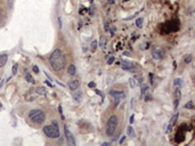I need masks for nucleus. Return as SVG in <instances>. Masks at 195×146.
I'll use <instances>...</instances> for the list:
<instances>
[{"label": "nucleus", "mask_w": 195, "mask_h": 146, "mask_svg": "<svg viewBox=\"0 0 195 146\" xmlns=\"http://www.w3.org/2000/svg\"><path fill=\"white\" fill-rule=\"evenodd\" d=\"M8 56L7 54H0V67H4L5 64L7 63Z\"/></svg>", "instance_id": "nucleus-12"}, {"label": "nucleus", "mask_w": 195, "mask_h": 146, "mask_svg": "<svg viewBox=\"0 0 195 146\" xmlns=\"http://www.w3.org/2000/svg\"><path fill=\"white\" fill-rule=\"evenodd\" d=\"M44 133L49 138H59V129L58 126H57V122L53 121L51 124L44 127Z\"/></svg>", "instance_id": "nucleus-2"}, {"label": "nucleus", "mask_w": 195, "mask_h": 146, "mask_svg": "<svg viewBox=\"0 0 195 146\" xmlns=\"http://www.w3.org/2000/svg\"><path fill=\"white\" fill-rule=\"evenodd\" d=\"M186 128H187V126H186V124H182V126H180V128H179V130L185 131V130H186Z\"/></svg>", "instance_id": "nucleus-35"}, {"label": "nucleus", "mask_w": 195, "mask_h": 146, "mask_svg": "<svg viewBox=\"0 0 195 146\" xmlns=\"http://www.w3.org/2000/svg\"><path fill=\"white\" fill-rule=\"evenodd\" d=\"M152 57L154 59H161L163 57V51L161 49H159V48H154L152 50Z\"/></svg>", "instance_id": "nucleus-8"}, {"label": "nucleus", "mask_w": 195, "mask_h": 146, "mask_svg": "<svg viewBox=\"0 0 195 146\" xmlns=\"http://www.w3.org/2000/svg\"><path fill=\"white\" fill-rule=\"evenodd\" d=\"M88 86H89V88H94V87H95V82H90V84L89 85H88Z\"/></svg>", "instance_id": "nucleus-38"}, {"label": "nucleus", "mask_w": 195, "mask_h": 146, "mask_svg": "<svg viewBox=\"0 0 195 146\" xmlns=\"http://www.w3.org/2000/svg\"><path fill=\"white\" fill-rule=\"evenodd\" d=\"M110 95L113 96L114 98H115V105H117V104H119V102H120V99H122L123 97L126 96V94L123 93V91H121V90H112L110 93Z\"/></svg>", "instance_id": "nucleus-6"}, {"label": "nucleus", "mask_w": 195, "mask_h": 146, "mask_svg": "<svg viewBox=\"0 0 195 146\" xmlns=\"http://www.w3.org/2000/svg\"><path fill=\"white\" fill-rule=\"evenodd\" d=\"M115 30H116L115 26H111V29H108V31L111 32V34H114V33H115Z\"/></svg>", "instance_id": "nucleus-32"}, {"label": "nucleus", "mask_w": 195, "mask_h": 146, "mask_svg": "<svg viewBox=\"0 0 195 146\" xmlns=\"http://www.w3.org/2000/svg\"><path fill=\"white\" fill-rule=\"evenodd\" d=\"M105 45H106V38H105V36H102V37H100L99 46H100L102 48H104V47H105Z\"/></svg>", "instance_id": "nucleus-17"}, {"label": "nucleus", "mask_w": 195, "mask_h": 146, "mask_svg": "<svg viewBox=\"0 0 195 146\" xmlns=\"http://www.w3.org/2000/svg\"><path fill=\"white\" fill-rule=\"evenodd\" d=\"M129 85H130V87H131V88L136 87V86H137V84H136V80H135L134 78L129 79Z\"/></svg>", "instance_id": "nucleus-23"}, {"label": "nucleus", "mask_w": 195, "mask_h": 146, "mask_svg": "<svg viewBox=\"0 0 195 146\" xmlns=\"http://www.w3.org/2000/svg\"><path fill=\"white\" fill-rule=\"evenodd\" d=\"M64 134H65V139H66L67 144L71 146H75V139L74 136L72 135V133L70 131V129L67 128V126H64Z\"/></svg>", "instance_id": "nucleus-5"}, {"label": "nucleus", "mask_w": 195, "mask_h": 146, "mask_svg": "<svg viewBox=\"0 0 195 146\" xmlns=\"http://www.w3.org/2000/svg\"><path fill=\"white\" fill-rule=\"evenodd\" d=\"M79 86H80V82L78 80H72V81L68 84V87H70L71 90H76L79 88Z\"/></svg>", "instance_id": "nucleus-11"}, {"label": "nucleus", "mask_w": 195, "mask_h": 146, "mask_svg": "<svg viewBox=\"0 0 195 146\" xmlns=\"http://www.w3.org/2000/svg\"><path fill=\"white\" fill-rule=\"evenodd\" d=\"M178 119V113L177 114H175V115L171 118L170 120V122H169V124H168V128H167V133H169V131H171V129H172V127L175 126V123H176V120Z\"/></svg>", "instance_id": "nucleus-9"}, {"label": "nucleus", "mask_w": 195, "mask_h": 146, "mask_svg": "<svg viewBox=\"0 0 195 146\" xmlns=\"http://www.w3.org/2000/svg\"><path fill=\"white\" fill-rule=\"evenodd\" d=\"M123 1H129V0H123Z\"/></svg>", "instance_id": "nucleus-43"}, {"label": "nucleus", "mask_w": 195, "mask_h": 146, "mask_svg": "<svg viewBox=\"0 0 195 146\" xmlns=\"http://www.w3.org/2000/svg\"><path fill=\"white\" fill-rule=\"evenodd\" d=\"M184 137H185V134L183 130H178L176 134V138H175V141H176L177 143H182L183 141H184Z\"/></svg>", "instance_id": "nucleus-10"}, {"label": "nucleus", "mask_w": 195, "mask_h": 146, "mask_svg": "<svg viewBox=\"0 0 195 146\" xmlns=\"http://www.w3.org/2000/svg\"><path fill=\"white\" fill-rule=\"evenodd\" d=\"M17 70H18V64H14V66L11 67V72H13V74H16Z\"/></svg>", "instance_id": "nucleus-25"}, {"label": "nucleus", "mask_w": 195, "mask_h": 146, "mask_svg": "<svg viewBox=\"0 0 195 146\" xmlns=\"http://www.w3.org/2000/svg\"><path fill=\"white\" fill-rule=\"evenodd\" d=\"M121 66L124 71H128V72H135L136 71V66L130 62H126V61H122L121 62Z\"/></svg>", "instance_id": "nucleus-7"}, {"label": "nucleus", "mask_w": 195, "mask_h": 146, "mask_svg": "<svg viewBox=\"0 0 195 146\" xmlns=\"http://www.w3.org/2000/svg\"><path fill=\"white\" fill-rule=\"evenodd\" d=\"M114 61H115V58H114V57H113V56H112V57H110V58H108V59H107V64H108V65L113 64V63H114Z\"/></svg>", "instance_id": "nucleus-28"}, {"label": "nucleus", "mask_w": 195, "mask_h": 146, "mask_svg": "<svg viewBox=\"0 0 195 146\" xmlns=\"http://www.w3.org/2000/svg\"><path fill=\"white\" fill-rule=\"evenodd\" d=\"M49 63L55 71H61L65 67L66 61H65V55L61 49H55L49 56Z\"/></svg>", "instance_id": "nucleus-1"}, {"label": "nucleus", "mask_w": 195, "mask_h": 146, "mask_svg": "<svg viewBox=\"0 0 195 146\" xmlns=\"http://www.w3.org/2000/svg\"><path fill=\"white\" fill-rule=\"evenodd\" d=\"M25 79H26V81H27V82H31V84H36V82H34L33 77L31 75L30 73H26V74H25Z\"/></svg>", "instance_id": "nucleus-16"}, {"label": "nucleus", "mask_w": 195, "mask_h": 146, "mask_svg": "<svg viewBox=\"0 0 195 146\" xmlns=\"http://www.w3.org/2000/svg\"><path fill=\"white\" fill-rule=\"evenodd\" d=\"M37 93H38L39 95H46V89L44 87H39V88H37Z\"/></svg>", "instance_id": "nucleus-19"}, {"label": "nucleus", "mask_w": 195, "mask_h": 146, "mask_svg": "<svg viewBox=\"0 0 195 146\" xmlns=\"http://www.w3.org/2000/svg\"><path fill=\"white\" fill-rule=\"evenodd\" d=\"M143 21H144V18H142V17L137 18V21H136V25H137V27H142V25H143Z\"/></svg>", "instance_id": "nucleus-22"}, {"label": "nucleus", "mask_w": 195, "mask_h": 146, "mask_svg": "<svg viewBox=\"0 0 195 146\" xmlns=\"http://www.w3.org/2000/svg\"><path fill=\"white\" fill-rule=\"evenodd\" d=\"M32 70H33L36 73H39V68H38V66H37V65H33V66H32Z\"/></svg>", "instance_id": "nucleus-33"}, {"label": "nucleus", "mask_w": 195, "mask_h": 146, "mask_svg": "<svg viewBox=\"0 0 195 146\" xmlns=\"http://www.w3.org/2000/svg\"><path fill=\"white\" fill-rule=\"evenodd\" d=\"M116 127H117V118L115 115H112L107 120V123H106V135L113 136L116 130Z\"/></svg>", "instance_id": "nucleus-4"}, {"label": "nucleus", "mask_w": 195, "mask_h": 146, "mask_svg": "<svg viewBox=\"0 0 195 146\" xmlns=\"http://www.w3.org/2000/svg\"><path fill=\"white\" fill-rule=\"evenodd\" d=\"M148 89V87H147V86H143V87H142V91H140V94H142V95H144V94L146 93V90H147Z\"/></svg>", "instance_id": "nucleus-29"}, {"label": "nucleus", "mask_w": 195, "mask_h": 146, "mask_svg": "<svg viewBox=\"0 0 195 146\" xmlns=\"http://www.w3.org/2000/svg\"><path fill=\"white\" fill-rule=\"evenodd\" d=\"M108 29H110V25H108V23H105V30L108 31Z\"/></svg>", "instance_id": "nucleus-39"}, {"label": "nucleus", "mask_w": 195, "mask_h": 146, "mask_svg": "<svg viewBox=\"0 0 195 146\" xmlns=\"http://www.w3.org/2000/svg\"><path fill=\"white\" fill-rule=\"evenodd\" d=\"M178 105H179V99L175 98V103H173V108H175V110H177V107H178Z\"/></svg>", "instance_id": "nucleus-27"}, {"label": "nucleus", "mask_w": 195, "mask_h": 146, "mask_svg": "<svg viewBox=\"0 0 195 146\" xmlns=\"http://www.w3.org/2000/svg\"><path fill=\"white\" fill-rule=\"evenodd\" d=\"M124 141H126V136H122L121 138H120V141H119V144H123Z\"/></svg>", "instance_id": "nucleus-34"}, {"label": "nucleus", "mask_w": 195, "mask_h": 146, "mask_svg": "<svg viewBox=\"0 0 195 146\" xmlns=\"http://www.w3.org/2000/svg\"><path fill=\"white\" fill-rule=\"evenodd\" d=\"M134 119H135V115L133 114V115L130 116V119H129V122H130V124H133V123H134Z\"/></svg>", "instance_id": "nucleus-36"}, {"label": "nucleus", "mask_w": 195, "mask_h": 146, "mask_svg": "<svg viewBox=\"0 0 195 146\" xmlns=\"http://www.w3.org/2000/svg\"><path fill=\"white\" fill-rule=\"evenodd\" d=\"M73 98H74V101L80 102V101H81V98H82V93L80 90L74 91V93H73Z\"/></svg>", "instance_id": "nucleus-13"}, {"label": "nucleus", "mask_w": 195, "mask_h": 146, "mask_svg": "<svg viewBox=\"0 0 195 146\" xmlns=\"http://www.w3.org/2000/svg\"><path fill=\"white\" fill-rule=\"evenodd\" d=\"M148 78H150L151 85H154V75H153V73H150V74H148Z\"/></svg>", "instance_id": "nucleus-26"}, {"label": "nucleus", "mask_w": 195, "mask_h": 146, "mask_svg": "<svg viewBox=\"0 0 195 146\" xmlns=\"http://www.w3.org/2000/svg\"><path fill=\"white\" fill-rule=\"evenodd\" d=\"M108 145H111V143H104L103 144V146H108Z\"/></svg>", "instance_id": "nucleus-42"}, {"label": "nucleus", "mask_w": 195, "mask_h": 146, "mask_svg": "<svg viewBox=\"0 0 195 146\" xmlns=\"http://www.w3.org/2000/svg\"><path fill=\"white\" fill-rule=\"evenodd\" d=\"M152 98H153V97H152V95H150V94H148V95L145 96V102H150V101H152Z\"/></svg>", "instance_id": "nucleus-30"}, {"label": "nucleus", "mask_w": 195, "mask_h": 146, "mask_svg": "<svg viewBox=\"0 0 195 146\" xmlns=\"http://www.w3.org/2000/svg\"><path fill=\"white\" fill-rule=\"evenodd\" d=\"M107 2H108L110 5H112V4H114V0H107Z\"/></svg>", "instance_id": "nucleus-41"}, {"label": "nucleus", "mask_w": 195, "mask_h": 146, "mask_svg": "<svg viewBox=\"0 0 195 146\" xmlns=\"http://www.w3.org/2000/svg\"><path fill=\"white\" fill-rule=\"evenodd\" d=\"M95 91H96V94H98V95H100V96H102V98H103V99H104V95H103V94H102V93H100V90H98V89H96Z\"/></svg>", "instance_id": "nucleus-37"}, {"label": "nucleus", "mask_w": 195, "mask_h": 146, "mask_svg": "<svg viewBox=\"0 0 195 146\" xmlns=\"http://www.w3.org/2000/svg\"><path fill=\"white\" fill-rule=\"evenodd\" d=\"M192 59H193V57H192V55H187L184 58V62L186 63V64H188V63H191L192 62Z\"/></svg>", "instance_id": "nucleus-24"}, {"label": "nucleus", "mask_w": 195, "mask_h": 146, "mask_svg": "<svg viewBox=\"0 0 195 146\" xmlns=\"http://www.w3.org/2000/svg\"><path fill=\"white\" fill-rule=\"evenodd\" d=\"M97 46H98V42H97L96 40H94V41L91 42V51H95L97 49Z\"/></svg>", "instance_id": "nucleus-20"}, {"label": "nucleus", "mask_w": 195, "mask_h": 146, "mask_svg": "<svg viewBox=\"0 0 195 146\" xmlns=\"http://www.w3.org/2000/svg\"><path fill=\"white\" fill-rule=\"evenodd\" d=\"M185 108H187V110H193V108H194L193 101H188L187 103H186V104H185Z\"/></svg>", "instance_id": "nucleus-15"}, {"label": "nucleus", "mask_w": 195, "mask_h": 146, "mask_svg": "<svg viewBox=\"0 0 195 146\" xmlns=\"http://www.w3.org/2000/svg\"><path fill=\"white\" fill-rule=\"evenodd\" d=\"M58 111H59V114H61L62 120H64V115H63V111H62V105H59V106H58Z\"/></svg>", "instance_id": "nucleus-31"}, {"label": "nucleus", "mask_w": 195, "mask_h": 146, "mask_svg": "<svg viewBox=\"0 0 195 146\" xmlns=\"http://www.w3.org/2000/svg\"><path fill=\"white\" fill-rule=\"evenodd\" d=\"M182 79H175V81H173V84H175V86L176 87H178V88H180L182 87Z\"/></svg>", "instance_id": "nucleus-21"}, {"label": "nucleus", "mask_w": 195, "mask_h": 146, "mask_svg": "<svg viewBox=\"0 0 195 146\" xmlns=\"http://www.w3.org/2000/svg\"><path fill=\"white\" fill-rule=\"evenodd\" d=\"M67 73L70 74L71 77H73L74 74L76 73V68H75V66H74L73 64H71L70 66H68V68H67Z\"/></svg>", "instance_id": "nucleus-14"}, {"label": "nucleus", "mask_w": 195, "mask_h": 146, "mask_svg": "<svg viewBox=\"0 0 195 146\" xmlns=\"http://www.w3.org/2000/svg\"><path fill=\"white\" fill-rule=\"evenodd\" d=\"M58 25H59V27L62 29V21H61V17H58Z\"/></svg>", "instance_id": "nucleus-40"}, {"label": "nucleus", "mask_w": 195, "mask_h": 146, "mask_svg": "<svg viewBox=\"0 0 195 146\" xmlns=\"http://www.w3.org/2000/svg\"><path fill=\"white\" fill-rule=\"evenodd\" d=\"M29 119H30L33 123H42L46 120V115L41 110H33L29 114Z\"/></svg>", "instance_id": "nucleus-3"}, {"label": "nucleus", "mask_w": 195, "mask_h": 146, "mask_svg": "<svg viewBox=\"0 0 195 146\" xmlns=\"http://www.w3.org/2000/svg\"><path fill=\"white\" fill-rule=\"evenodd\" d=\"M127 133H128V135H131V137H135L136 136V134H135V131H134V128L131 127H128V129H127Z\"/></svg>", "instance_id": "nucleus-18"}]
</instances>
